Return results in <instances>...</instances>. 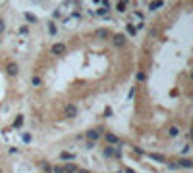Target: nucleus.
Here are the masks:
<instances>
[{
	"instance_id": "1",
	"label": "nucleus",
	"mask_w": 193,
	"mask_h": 173,
	"mask_svg": "<svg viewBox=\"0 0 193 173\" xmlns=\"http://www.w3.org/2000/svg\"><path fill=\"white\" fill-rule=\"evenodd\" d=\"M112 44H114L116 48H122V46L126 44V35L124 33H116V35L112 37Z\"/></svg>"
},
{
	"instance_id": "2",
	"label": "nucleus",
	"mask_w": 193,
	"mask_h": 173,
	"mask_svg": "<svg viewBox=\"0 0 193 173\" xmlns=\"http://www.w3.org/2000/svg\"><path fill=\"white\" fill-rule=\"evenodd\" d=\"M6 71H8L10 77H16L19 73V65L16 64V62H8V64H6Z\"/></svg>"
},
{
	"instance_id": "3",
	"label": "nucleus",
	"mask_w": 193,
	"mask_h": 173,
	"mask_svg": "<svg viewBox=\"0 0 193 173\" xmlns=\"http://www.w3.org/2000/svg\"><path fill=\"white\" fill-rule=\"evenodd\" d=\"M64 115H66V117H75V115H77V106H75V104H66Z\"/></svg>"
},
{
	"instance_id": "4",
	"label": "nucleus",
	"mask_w": 193,
	"mask_h": 173,
	"mask_svg": "<svg viewBox=\"0 0 193 173\" xmlns=\"http://www.w3.org/2000/svg\"><path fill=\"white\" fill-rule=\"evenodd\" d=\"M50 52H52L54 56H60V54H64V52H66V44H64V42H56V44H52Z\"/></svg>"
},
{
	"instance_id": "5",
	"label": "nucleus",
	"mask_w": 193,
	"mask_h": 173,
	"mask_svg": "<svg viewBox=\"0 0 193 173\" xmlns=\"http://www.w3.org/2000/svg\"><path fill=\"white\" fill-rule=\"evenodd\" d=\"M85 137L89 139V141H99V139H101V131H99V129H89L87 133H85Z\"/></svg>"
},
{
	"instance_id": "6",
	"label": "nucleus",
	"mask_w": 193,
	"mask_h": 173,
	"mask_svg": "<svg viewBox=\"0 0 193 173\" xmlns=\"http://www.w3.org/2000/svg\"><path fill=\"white\" fill-rule=\"evenodd\" d=\"M23 18H25V21H29V23H37V15L31 14V12H25V14H23Z\"/></svg>"
},
{
	"instance_id": "7",
	"label": "nucleus",
	"mask_w": 193,
	"mask_h": 173,
	"mask_svg": "<svg viewBox=\"0 0 193 173\" xmlns=\"http://www.w3.org/2000/svg\"><path fill=\"white\" fill-rule=\"evenodd\" d=\"M14 127H16V129H21V127H23V115H21V114L14 119Z\"/></svg>"
},
{
	"instance_id": "8",
	"label": "nucleus",
	"mask_w": 193,
	"mask_h": 173,
	"mask_svg": "<svg viewBox=\"0 0 193 173\" xmlns=\"http://www.w3.org/2000/svg\"><path fill=\"white\" fill-rule=\"evenodd\" d=\"M104 156H106V158H116V150L110 148V146H106V148H104Z\"/></svg>"
},
{
	"instance_id": "9",
	"label": "nucleus",
	"mask_w": 193,
	"mask_h": 173,
	"mask_svg": "<svg viewBox=\"0 0 193 173\" xmlns=\"http://www.w3.org/2000/svg\"><path fill=\"white\" fill-rule=\"evenodd\" d=\"M106 141H108V144H116V142H118V137L112 135V133H106Z\"/></svg>"
},
{
	"instance_id": "10",
	"label": "nucleus",
	"mask_w": 193,
	"mask_h": 173,
	"mask_svg": "<svg viewBox=\"0 0 193 173\" xmlns=\"http://www.w3.org/2000/svg\"><path fill=\"white\" fill-rule=\"evenodd\" d=\"M162 4H164L162 0H156V2H151V4H149V10H153V12H155V10H158V8H160Z\"/></svg>"
},
{
	"instance_id": "11",
	"label": "nucleus",
	"mask_w": 193,
	"mask_h": 173,
	"mask_svg": "<svg viewBox=\"0 0 193 173\" xmlns=\"http://www.w3.org/2000/svg\"><path fill=\"white\" fill-rule=\"evenodd\" d=\"M178 133H180V127H178V125H172V127L168 129V135H170V137H178Z\"/></svg>"
},
{
	"instance_id": "12",
	"label": "nucleus",
	"mask_w": 193,
	"mask_h": 173,
	"mask_svg": "<svg viewBox=\"0 0 193 173\" xmlns=\"http://www.w3.org/2000/svg\"><path fill=\"white\" fill-rule=\"evenodd\" d=\"M75 154H72V152H60V160H74Z\"/></svg>"
},
{
	"instance_id": "13",
	"label": "nucleus",
	"mask_w": 193,
	"mask_h": 173,
	"mask_svg": "<svg viewBox=\"0 0 193 173\" xmlns=\"http://www.w3.org/2000/svg\"><path fill=\"white\" fill-rule=\"evenodd\" d=\"M18 33H19V35H23V37L29 35V27H27V25H21V27L18 29Z\"/></svg>"
},
{
	"instance_id": "14",
	"label": "nucleus",
	"mask_w": 193,
	"mask_h": 173,
	"mask_svg": "<svg viewBox=\"0 0 193 173\" xmlns=\"http://www.w3.org/2000/svg\"><path fill=\"white\" fill-rule=\"evenodd\" d=\"M41 167H43V169H45V171H46V173H50V171H52V165H50V164H48V162H41Z\"/></svg>"
},
{
	"instance_id": "15",
	"label": "nucleus",
	"mask_w": 193,
	"mask_h": 173,
	"mask_svg": "<svg viewBox=\"0 0 193 173\" xmlns=\"http://www.w3.org/2000/svg\"><path fill=\"white\" fill-rule=\"evenodd\" d=\"M31 83H33V86H39V85H41V83H43V79L39 77V75H35V77L31 79Z\"/></svg>"
},
{
	"instance_id": "16",
	"label": "nucleus",
	"mask_w": 193,
	"mask_h": 173,
	"mask_svg": "<svg viewBox=\"0 0 193 173\" xmlns=\"http://www.w3.org/2000/svg\"><path fill=\"white\" fill-rule=\"evenodd\" d=\"M116 8H118V12H126L128 4H126V2H118V4H116Z\"/></svg>"
},
{
	"instance_id": "17",
	"label": "nucleus",
	"mask_w": 193,
	"mask_h": 173,
	"mask_svg": "<svg viewBox=\"0 0 193 173\" xmlns=\"http://www.w3.org/2000/svg\"><path fill=\"white\" fill-rule=\"evenodd\" d=\"M48 31H50V35H56V25H54V21H48Z\"/></svg>"
},
{
	"instance_id": "18",
	"label": "nucleus",
	"mask_w": 193,
	"mask_h": 173,
	"mask_svg": "<svg viewBox=\"0 0 193 173\" xmlns=\"http://www.w3.org/2000/svg\"><path fill=\"white\" fill-rule=\"evenodd\" d=\"M180 165H182V167H191V162H189V160H180Z\"/></svg>"
},
{
	"instance_id": "19",
	"label": "nucleus",
	"mask_w": 193,
	"mask_h": 173,
	"mask_svg": "<svg viewBox=\"0 0 193 173\" xmlns=\"http://www.w3.org/2000/svg\"><path fill=\"white\" fill-rule=\"evenodd\" d=\"M50 173H66V171H64V167H60V165H54Z\"/></svg>"
},
{
	"instance_id": "20",
	"label": "nucleus",
	"mask_w": 193,
	"mask_h": 173,
	"mask_svg": "<svg viewBox=\"0 0 193 173\" xmlns=\"http://www.w3.org/2000/svg\"><path fill=\"white\" fill-rule=\"evenodd\" d=\"M31 141H33V137L29 135V133H25V135H23V142H25V144H29Z\"/></svg>"
},
{
	"instance_id": "21",
	"label": "nucleus",
	"mask_w": 193,
	"mask_h": 173,
	"mask_svg": "<svg viewBox=\"0 0 193 173\" xmlns=\"http://www.w3.org/2000/svg\"><path fill=\"white\" fill-rule=\"evenodd\" d=\"M4 31H6V21L0 18V33H4Z\"/></svg>"
},
{
	"instance_id": "22",
	"label": "nucleus",
	"mask_w": 193,
	"mask_h": 173,
	"mask_svg": "<svg viewBox=\"0 0 193 173\" xmlns=\"http://www.w3.org/2000/svg\"><path fill=\"white\" fill-rule=\"evenodd\" d=\"M97 35H99V37H106V29H99V31H97Z\"/></svg>"
},
{
	"instance_id": "23",
	"label": "nucleus",
	"mask_w": 193,
	"mask_h": 173,
	"mask_svg": "<svg viewBox=\"0 0 193 173\" xmlns=\"http://www.w3.org/2000/svg\"><path fill=\"white\" fill-rule=\"evenodd\" d=\"M128 31H129V33H131V35H135V31H137V29H135V27H133V25H128Z\"/></svg>"
},
{
	"instance_id": "24",
	"label": "nucleus",
	"mask_w": 193,
	"mask_h": 173,
	"mask_svg": "<svg viewBox=\"0 0 193 173\" xmlns=\"http://www.w3.org/2000/svg\"><path fill=\"white\" fill-rule=\"evenodd\" d=\"M104 115H106V117H110V115H112V108H106L104 110Z\"/></svg>"
},
{
	"instance_id": "25",
	"label": "nucleus",
	"mask_w": 193,
	"mask_h": 173,
	"mask_svg": "<svg viewBox=\"0 0 193 173\" xmlns=\"http://www.w3.org/2000/svg\"><path fill=\"white\" fill-rule=\"evenodd\" d=\"M137 79L139 81H145V73H137Z\"/></svg>"
},
{
	"instance_id": "26",
	"label": "nucleus",
	"mask_w": 193,
	"mask_h": 173,
	"mask_svg": "<svg viewBox=\"0 0 193 173\" xmlns=\"http://www.w3.org/2000/svg\"><path fill=\"white\" fill-rule=\"evenodd\" d=\"M77 173H91L89 169H77Z\"/></svg>"
},
{
	"instance_id": "27",
	"label": "nucleus",
	"mask_w": 193,
	"mask_h": 173,
	"mask_svg": "<svg viewBox=\"0 0 193 173\" xmlns=\"http://www.w3.org/2000/svg\"><path fill=\"white\" fill-rule=\"evenodd\" d=\"M126 173H133V169H129V167H128V169H126Z\"/></svg>"
},
{
	"instance_id": "28",
	"label": "nucleus",
	"mask_w": 193,
	"mask_h": 173,
	"mask_svg": "<svg viewBox=\"0 0 193 173\" xmlns=\"http://www.w3.org/2000/svg\"><path fill=\"white\" fill-rule=\"evenodd\" d=\"M66 173H77V171H66Z\"/></svg>"
},
{
	"instance_id": "29",
	"label": "nucleus",
	"mask_w": 193,
	"mask_h": 173,
	"mask_svg": "<svg viewBox=\"0 0 193 173\" xmlns=\"http://www.w3.org/2000/svg\"><path fill=\"white\" fill-rule=\"evenodd\" d=\"M191 81H193V73H191Z\"/></svg>"
}]
</instances>
